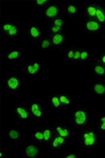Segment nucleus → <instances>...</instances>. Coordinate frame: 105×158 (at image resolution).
<instances>
[{
	"instance_id": "nucleus-1",
	"label": "nucleus",
	"mask_w": 105,
	"mask_h": 158,
	"mask_svg": "<svg viewBox=\"0 0 105 158\" xmlns=\"http://www.w3.org/2000/svg\"><path fill=\"white\" fill-rule=\"evenodd\" d=\"M80 140L82 147L87 149L97 148L99 146V135L93 129L87 128L82 131Z\"/></svg>"
},
{
	"instance_id": "nucleus-2",
	"label": "nucleus",
	"mask_w": 105,
	"mask_h": 158,
	"mask_svg": "<svg viewBox=\"0 0 105 158\" xmlns=\"http://www.w3.org/2000/svg\"><path fill=\"white\" fill-rule=\"evenodd\" d=\"M72 122L77 128H85L89 122V113L84 108H74L72 111Z\"/></svg>"
},
{
	"instance_id": "nucleus-3",
	"label": "nucleus",
	"mask_w": 105,
	"mask_h": 158,
	"mask_svg": "<svg viewBox=\"0 0 105 158\" xmlns=\"http://www.w3.org/2000/svg\"><path fill=\"white\" fill-rule=\"evenodd\" d=\"M0 29L8 39H15L19 36L20 32L19 25L14 21H2Z\"/></svg>"
},
{
	"instance_id": "nucleus-4",
	"label": "nucleus",
	"mask_w": 105,
	"mask_h": 158,
	"mask_svg": "<svg viewBox=\"0 0 105 158\" xmlns=\"http://www.w3.org/2000/svg\"><path fill=\"white\" fill-rule=\"evenodd\" d=\"M29 110L30 113V118L33 120H42L45 116V110L40 102L32 101L29 104Z\"/></svg>"
},
{
	"instance_id": "nucleus-5",
	"label": "nucleus",
	"mask_w": 105,
	"mask_h": 158,
	"mask_svg": "<svg viewBox=\"0 0 105 158\" xmlns=\"http://www.w3.org/2000/svg\"><path fill=\"white\" fill-rule=\"evenodd\" d=\"M42 16L45 19H54L61 16V9L60 7L58 6L57 3H50L45 7H43L41 9Z\"/></svg>"
},
{
	"instance_id": "nucleus-6",
	"label": "nucleus",
	"mask_w": 105,
	"mask_h": 158,
	"mask_svg": "<svg viewBox=\"0 0 105 158\" xmlns=\"http://www.w3.org/2000/svg\"><path fill=\"white\" fill-rule=\"evenodd\" d=\"M5 87L10 94L18 93L20 88V77L19 75H8L5 79Z\"/></svg>"
},
{
	"instance_id": "nucleus-7",
	"label": "nucleus",
	"mask_w": 105,
	"mask_h": 158,
	"mask_svg": "<svg viewBox=\"0 0 105 158\" xmlns=\"http://www.w3.org/2000/svg\"><path fill=\"white\" fill-rule=\"evenodd\" d=\"M102 27L95 19H86L82 23V29L89 34L101 32Z\"/></svg>"
},
{
	"instance_id": "nucleus-8",
	"label": "nucleus",
	"mask_w": 105,
	"mask_h": 158,
	"mask_svg": "<svg viewBox=\"0 0 105 158\" xmlns=\"http://www.w3.org/2000/svg\"><path fill=\"white\" fill-rule=\"evenodd\" d=\"M23 153L25 157H36L40 154V146L32 142L25 143L23 146Z\"/></svg>"
},
{
	"instance_id": "nucleus-9",
	"label": "nucleus",
	"mask_w": 105,
	"mask_h": 158,
	"mask_svg": "<svg viewBox=\"0 0 105 158\" xmlns=\"http://www.w3.org/2000/svg\"><path fill=\"white\" fill-rule=\"evenodd\" d=\"M54 132L55 134L59 135L61 136L65 137L68 140H71L72 137V131L71 129L66 126L62 123L57 122L54 124Z\"/></svg>"
},
{
	"instance_id": "nucleus-10",
	"label": "nucleus",
	"mask_w": 105,
	"mask_h": 158,
	"mask_svg": "<svg viewBox=\"0 0 105 158\" xmlns=\"http://www.w3.org/2000/svg\"><path fill=\"white\" fill-rule=\"evenodd\" d=\"M14 112L18 116L21 121H27L30 118V113L29 110V105H15L14 108Z\"/></svg>"
},
{
	"instance_id": "nucleus-11",
	"label": "nucleus",
	"mask_w": 105,
	"mask_h": 158,
	"mask_svg": "<svg viewBox=\"0 0 105 158\" xmlns=\"http://www.w3.org/2000/svg\"><path fill=\"white\" fill-rule=\"evenodd\" d=\"M49 36L51 38L52 47H61L65 46V44L66 43V39H67L66 35L62 31L60 33L49 35Z\"/></svg>"
},
{
	"instance_id": "nucleus-12",
	"label": "nucleus",
	"mask_w": 105,
	"mask_h": 158,
	"mask_svg": "<svg viewBox=\"0 0 105 158\" xmlns=\"http://www.w3.org/2000/svg\"><path fill=\"white\" fill-rule=\"evenodd\" d=\"M67 141H68V140L66 139L65 137H62L59 135L55 134L53 138H52V140H51V143L49 144V147L53 150L64 148L67 145Z\"/></svg>"
},
{
	"instance_id": "nucleus-13",
	"label": "nucleus",
	"mask_w": 105,
	"mask_h": 158,
	"mask_svg": "<svg viewBox=\"0 0 105 158\" xmlns=\"http://www.w3.org/2000/svg\"><path fill=\"white\" fill-rule=\"evenodd\" d=\"M27 35L30 40H40L43 38L41 29L36 24H30L28 26Z\"/></svg>"
},
{
	"instance_id": "nucleus-14",
	"label": "nucleus",
	"mask_w": 105,
	"mask_h": 158,
	"mask_svg": "<svg viewBox=\"0 0 105 158\" xmlns=\"http://www.w3.org/2000/svg\"><path fill=\"white\" fill-rule=\"evenodd\" d=\"M25 70L31 76L38 75L41 71V64L38 61H30L25 66Z\"/></svg>"
},
{
	"instance_id": "nucleus-15",
	"label": "nucleus",
	"mask_w": 105,
	"mask_h": 158,
	"mask_svg": "<svg viewBox=\"0 0 105 158\" xmlns=\"http://www.w3.org/2000/svg\"><path fill=\"white\" fill-rule=\"evenodd\" d=\"M99 4L96 2H89L85 4V15L87 19H95L96 17L97 8Z\"/></svg>"
},
{
	"instance_id": "nucleus-16",
	"label": "nucleus",
	"mask_w": 105,
	"mask_h": 158,
	"mask_svg": "<svg viewBox=\"0 0 105 158\" xmlns=\"http://www.w3.org/2000/svg\"><path fill=\"white\" fill-rule=\"evenodd\" d=\"M93 73L97 77H105V65H103L99 59L93 63Z\"/></svg>"
},
{
	"instance_id": "nucleus-17",
	"label": "nucleus",
	"mask_w": 105,
	"mask_h": 158,
	"mask_svg": "<svg viewBox=\"0 0 105 158\" xmlns=\"http://www.w3.org/2000/svg\"><path fill=\"white\" fill-rule=\"evenodd\" d=\"M93 94L99 96H105V82L95 81L93 84Z\"/></svg>"
},
{
	"instance_id": "nucleus-18",
	"label": "nucleus",
	"mask_w": 105,
	"mask_h": 158,
	"mask_svg": "<svg viewBox=\"0 0 105 158\" xmlns=\"http://www.w3.org/2000/svg\"><path fill=\"white\" fill-rule=\"evenodd\" d=\"M59 98L63 107H72L73 105V97L66 93H59Z\"/></svg>"
},
{
	"instance_id": "nucleus-19",
	"label": "nucleus",
	"mask_w": 105,
	"mask_h": 158,
	"mask_svg": "<svg viewBox=\"0 0 105 158\" xmlns=\"http://www.w3.org/2000/svg\"><path fill=\"white\" fill-rule=\"evenodd\" d=\"M48 105L49 107L52 109V110H57V109H61L62 108V104L61 103L60 98L58 96V94H57L51 95L48 98Z\"/></svg>"
},
{
	"instance_id": "nucleus-20",
	"label": "nucleus",
	"mask_w": 105,
	"mask_h": 158,
	"mask_svg": "<svg viewBox=\"0 0 105 158\" xmlns=\"http://www.w3.org/2000/svg\"><path fill=\"white\" fill-rule=\"evenodd\" d=\"M95 19L102 26L103 25H105V7L101 5V4H99V6L97 8Z\"/></svg>"
},
{
	"instance_id": "nucleus-21",
	"label": "nucleus",
	"mask_w": 105,
	"mask_h": 158,
	"mask_svg": "<svg viewBox=\"0 0 105 158\" xmlns=\"http://www.w3.org/2000/svg\"><path fill=\"white\" fill-rule=\"evenodd\" d=\"M21 51L19 48L12 47L7 51L6 58L8 60H19L20 57Z\"/></svg>"
},
{
	"instance_id": "nucleus-22",
	"label": "nucleus",
	"mask_w": 105,
	"mask_h": 158,
	"mask_svg": "<svg viewBox=\"0 0 105 158\" xmlns=\"http://www.w3.org/2000/svg\"><path fill=\"white\" fill-rule=\"evenodd\" d=\"M79 7L74 3L73 2H68L67 5H66V12H67V15L69 17L72 16L78 15L79 14Z\"/></svg>"
},
{
	"instance_id": "nucleus-23",
	"label": "nucleus",
	"mask_w": 105,
	"mask_h": 158,
	"mask_svg": "<svg viewBox=\"0 0 105 158\" xmlns=\"http://www.w3.org/2000/svg\"><path fill=\"white\" fill-rule=\"evenodd\" d=\"M8 138L10 141H19L20 140V131L17 128H10L8 131Z\"/></svg>"
},
{
	"instance_id": "nucleus-24",
	"label": "nucleus",
	"mask_w": 105,
	"mask_h": 158,
	"mask_svg": "<svg viewBox=\"0 0 105 158\" xmlns=\"http://www.w3.org/2000/svg\"><path fill=\"white\" fill-rule=\"evenodd\" d=\"M52 47L51 45V38L50 36H43L41 40H40V51L43 52H48L49 50Z\"/></svg>"
},
{
	"instance_id": "nucleus-25",
	"label": "nucleus",
	"mask_w": 105,
	"mask_h": 158,
	"mask_svg": "<svg viewBox=\"0 0 105 158\" xmlns=\"http://www.w3.org/2000/svg\"><path fill=\"white\" fill-rule=\"evenodd\" d=\"M43 133H44V142L46 143L49 146V144L51 143V140H52V138L55 135L54 130L51 129V128H44Z\"/></svg>"
},
{
	"instance_id": "nucleus-26",
	"label": "nucleus",
	"mask_w": 105,
	"mask_h": 158,
	"mask_svg": "<svg viewBox=\"0 0 105 158\" xmlns=\"http://www.w3.org/2000/svg\"><path fill=\"white\" fill-rule=\"evenodd\" d=\"M66 24V21H65V19L63 16H59L57 18L51 20V24L50 25H52V26H56V27H59L62 29Z\"/></svg>"
},
{
	"instance_id": "nucleus-27",
	"label": "nucleus",
	"mask_w": 105,
	"mask_h": 158,
	"mask_svg": "<svg viewBox=\"0 0 105 158\" xmlns=\"http://www.w3.org/2000/svg\"><path fill=\"white\" fill-rule=\"evenodd\" d=\"M91 56H92V51L91 50L86 48H82L81 56H80V61L79 62H83V61L90 60Z\"/></svg>"
},
{
	"instance_id": "nucleus-28",
	"label": "nucleus",
	"mask_w": 105,
	"mask_h": 158,
	"mask_svg": "<svg viewBox=\"0 0 105 158\" xmlns=\"http://www.w3.org/2000/svg\"><path fill=\"white\" fill-rule=\"evenodd\" d=\"M34 140L37 142H44V133L43 129H35L34 130Z\"/></svg>"
},
{
	"instance_id": "nucleus-29",
	"label": "nucleus",
	"mask_w": 105,
	"mask_h": 158,
	"mask_svg": "<svg viewBox=\"0 0 105 158\" xmlns=\"http://www.w3.org/2000/svg\"><path fill=\"white\" fill-rule=\"evenodd\" d=\"M75 51L76 47H70L69 49H67V51L66 52V57L67 60H69V61H73Z\"/></svg>"
},
{
	"instance_id": "nucleus-30",
	"label": "nucleus",
	"mask_w": 105,
	"mask_h": 158,
	"mask_svg": "<svg viewBox=\"0 0 105 158\" xmlns=\"http://www.w3.org/2000/svg\"><path fill=\"white\" fill-rule=\"evenodd\" d=\"M61 28L56 27V26H52V25H50V27L48 29V35H55V34L60 33L61 32Z\"/></svg>"
},
{
	"instance_id": "nucleus-31",
	"label": "nucleus",
	"mask_w": 105,
	"mask_h": 158,
	"mask_svg": "<svg viewBox=\"0 0 105 158\" xmlns=\"http://www.w3.org/2000/svg\"><path fill=\"white\" fill-rule=\"evenodd\" d=\"M99 131L102 133H105V114H103L100 117V121H99Z\"/></svg>"
},
{
	"instance_id": "nucleus-32",
	"label": "nucleus",
	"mask_w": 105,
	"mask_h": 158,
	"mask_svg": "<svg viewBox=\"0 0 105 158\" xmlns=\"http://www.w3.org/2000/svg\"><path fill=\"white\" fill-rule=\"evenodd\" d=\"M50 3H51V1H48V0H36L34 3H35V5L37 7H45V5H47Z\"/></svg>"
},
{
	"instance_id": "nucleus-33",
	"label": "nucleus",
	"mask_w": 105,
	"mask_h": 158,
	"mask_svg": "<svg viewBox=\"0 0 105 158\" xmlns=\"http://www.w3.org/2000/svg\"><path fill=\"white\" fill-rule=\"evenodd\" d=\"M80 56H81V48L79 47H76L75 54H74V57H73V61H80Z\"/></svg>"
},
{
	"instance_id": "nucleus-34",
	"label": "nucleus",
	"mask_w": 105,
	"mask_h": 158,
	"mask_svg": "<svg viewBox=\"0 0 105 158\" xmlns=\"http://www.w3.org/2000/svg\"><path fill=\"white\" fill-rule=\"evenodd\" d=\"M63 158H77L80 157V155H78L75 152H70L68 154H66V155H62Z\"/></svg>"
},
{
	"instance_id": "nucleus-35",
	"label": "nucleus",
	"mask_w": 105,
	"mask_h": 158,
	"mask_svg": "<svg viewBox=\"0 0 105 158\" xmlns=\"http://www.w3.org/2000/svg\"><path fill=\"white\" fill-rule=\"evenodd\" d=\"M99 60L101 61L103 65H105V52H103V54L101 55V56H100V58H99Z\"/></svg>"
},
{
	"instance_id": "nucleus-36",
	"label": "nucleus",
	"mask_w": 105,
	"mask_h": 158,
	"mask_svg": "<svg viewBox=\"0 0 105 158\" xmlns=\"http://www.w3.org/2000/svg\"><path fill=\"white\" fill-rule=\"evenodd\" d=\"M6 150L5 149H2L1 150V152H0V157L3 158V157H6Z\"/></svg>"
},
{
	"instance_id": "nucleus-37",
	"label": "nucleus",
	"mask_w": 105,
	"mask_h": 158,
	"mask_svg": "<svg viewBox=\"0 0 105 158\" xmlns=\"http://www.w3.org/2000/svg\"><path fill=\"white\" fill-rule=\"evenodd\" d=\"M103 40H104V42H105V32H104V35H103Z\"/></svg>"
}]
</instances>
